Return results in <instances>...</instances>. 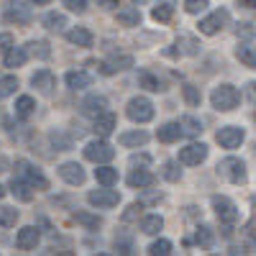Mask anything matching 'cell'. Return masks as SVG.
<instances>
[{
    "label": "cell",
    "instance_id": "2e32d148",
    "mask_svg": "<svg viewBox=\"0 0 256 256\" xmlns=\"http://www.w3.org/2000/svg\"><path fill=\"white\" fill-rule=\"evenodd\" d=\"M113 128H116V116L113 113H100L98 118H95V134L98 136H110L113 134Z\"/></svg>",
    "mask_w": 256,
    "mask_h": 256
},
{
    "label": "cell",
    "instance_id": "7402d4cb",
    "mask_svg": "<svg viewBox=\"0 0 256 256\" xmlns=\"http://www.w3.org/2000/svg\"><path fill=\"white\" fill-rule=\"evenodd\" d=\"M67 84H70V90H84V88L92 84V74H88V72H70L67 74Z\"/></svg>",
    "mask_w": 256,
    "mask_h": 256
},
{
    "label": "cell",
    "instance_id": "4dcf8cb0",
    "mask_svg": "<svg viewBox=\"0 0 256 256\" xmlns=\"http://www.w3.org/2000/svg\"><path fill=\"white\" fill-rule=\"evenodd\" d=\"M18 90V80L16 77H0V98H8Z\"/></svg>",
    "mask_w": 256,
    "mask_h": 256
},
{
    "label": "cell",
    "instance_id": "f6af8a7d",
    "mask_svg": "<svg viewBox=\"0 0 256 256\" xmlns=\"http://www.w3.org/2000/svg\"><path fill=\"white\" fill-rule=\"evenodd\" d=\"M52 141L59 144V152H67V148H70V141H67V138H62V136H56V134H52Z\"/></svg>",
    "mask_w": 256,
    "mask_h": 256
},
{
    "label": "cell",
    "instance_id": "f907efd6",
    "mask_svg": "<svg viewBox=\"0 0 256 256\" xmlns=\"http://www.w3.org/2000/svg\"><path fill=\"white\" fill-rule=\"evenodd\" d=\"M241 3H244L246 8H256V0H241Z\"/></svg>",
    "mask_w": 256,
    "mask_h": 256
},
{
    "label": "cell",
    "instance_id": "7bdbcfd3",
    "mask_svg": "<svg viewBox=\"0 0 256 256\" xmlns=\"http://www.w3.org/2000/svg\"><path fill=\"white\" fill-rule=\"evenodd\" d=\"M198 241H200V244H205V246H210V241H212V233H210V228H208V226H202V228H200V233H198Z\"/></svg>",
    "mask_w": 256,
    "mask_h": 256
},
{
    "label": "cell",
    "instance_id": "7dc6e473",
    "mask_svg": "<svg viewBox=\"0 0 256 256\" xmlns=\"http://www.w3.org/2000/svg\"><path fill=\"white\" fill-rule=\"evenodd\" d=\"M246 95H248V100L256 105V82H248V84H246Z\"/></svg>",
    "mask_w": 256,
    "mask_h": 256
},
{
    "label": "cell",
    "instance_id": "f1b7e54d",
    "mask_svg": "<svg viewBox=\"0 0 256 256\" xmlns=\"http://www.w3.org/2000/svg\"><path fill=\"white\" fill-rule=\"evenodd\" d=\"M162 228H164V220H162L159 216H148V218H144V223H141V230L148 233V236H156Z\"/></svg>",
    "mask_w": 256,
    "mask_h": 256
},
{
    "label": "cell",
    "instance_id": "8fae6325",
    "mask_svg": "<svg viewBox=\"0 0 256 256\" xmlns=\"http://www.w3.org/2000/svg\"><path fill=\"white\" fill-rule=\"evenodd\" d=\"M208 156V146L205 144H190L180 152V162L187 164V166H198L200 162H205Z\"/></svg>",
    "mask_w": 256,
    "mask_h": 256
},
{
    "label": "cell",
    "instance_id": "b9f144b4",
    "mask_svg": "<svg viewBox=\"0 0 256 256\" xmlns=\"http://www.w3.org/2000/svg\"><path fill=\"white\" fill-rule=\"evenodd\" d=\"M184 8H187V13H200L208 8V0H187Z\"/></svg>",
    "mask_w": 256,
    "mask_h": 256
},
{
    "label": "cell",
    "instance_id": "f5cc1de1",
    "mask_svg": "<svg viewBox=\"0 0 256 256\" xmlns=\"http://www.w3.org/2000/svg\"><path fill=\"white\" fill-rule=\"evenodd\" d=\"M3 195H6V187H3V184H0V198H3Z\"/></svg>",
    "mask_w": 256,
    "mask_h": 256
},
{
    "label": "cell",
    "instance_id": "484cf974",
    "mask_svg": "<svg viewBox=\"0 0 256 256\" xmlns=\"http://www.w3.org/2000/svg\"><path fill=\"white\" fill-rule=\"evenodd\" d=\"M120 146H144L148 141L146 131H131V134H120Z\"/></svg>",
    "mask_w": 256,
    "mask_h": 256
},
{
    "label": "cell",
    "instance_id": "ac0fdd59",
    "mask_svg": "<svg viewBox=\"0 0 256 256\" xmlns=\"http://www.w3.org/2000/svg\"><path fill=\"white\" fill-rule=\"evenodd\" d=\"M180 136H182L180 123H164L159 131H156V138H159L162 144H172V141H177Z\"/></svg>",
    "mask_w": 256,
    "mask_h": 256
},
{
    "label": "cell",
    "instance_id": "6da1fadb",
    "mask_svg": "<svg viewBox=\"0 0 256 256\" xmlns=\"http://www.w3.org/2000/svg\"><path fill=\"white\" fill-rule=\"evenodd\" d=\"M210 100H212V108H216V110L228 113V110H236V105L241 100V92L233 88V84H220V88L212 90V98Z\"/></svg>",
    "mask_w": 256,
    "mask_h": 256
},
{
    "label": "cell",
    "instance_id": "8992f818",
    "mask_svg": "<svg viewBox=\"0 0 256 256\" xmlns=\"http://www.w3.org/2000/svg\"><path fill=\"white\" fill-rule=\"evenodd\" d=\"M3 20H6V24H16V26H28L31 24V10L26 6L16 3V0H10V3L6 6Z\"/></svg>",
    "mask_w": 256,
    "mask_h": 256
},
{
    "label": "cell",
    "instance_id": "ee69618b",
    "mask_svg": "<svg viewBox=\"0 0 256 256\" xmlns=\"http://www.w3.org/2000/svg\"><path fill=\"white\" fill-rule=\"evenodd\" d=\"M141 205H131V208H128V212H126V216H123V220H134V218H138L141 216Z\"/></svg>",
    "mask_w": 256,
    "mask_h": 256
},
{
    "label": "cell",
    "instance_id": "9c48e42d",
    "mask_svg": "<svg viewBox=\"0 0 256 256\" xmlns=\"http://www.w3.org/2000/svg\"><path fill=\"white\" fill-rule=\"evenodd\" d=\"M218 144L223 146V148H238L241 144H244V138H246V134L241 131L238 126H226V128H220L218 131Z\"/></svg>",
    "mask_w": 256,
    "mask_h": 256
},
{
    "label": "cell",
    "instance_id": "52a82bcc",
    "mask_svg": "<svg viewBox=\"0 0 256 256\" xmlns=\"http://www.w3.org/2000/svg\"><path fill=\"white\" fill-rule=\"evenodd\" d=\"M228 20H230V13H228L226 8H220V10H216L212 16H208V18L200 20V34H205V36L218 34V31L228 24Z\"/></svg>",
    "mask_w": 256,
    "mask_h": 256
},
{
    "label": "cell",
    "instance_id": "d6a6232c",
    "mask_svg": "<svg viewBox=\"0 0 256 256\" xmlns=\"http://www.w3.org/2000/svg\"><path fill=\"white\" fill-rule=\"evenodd\" d=\"M148 254H154V256H166V254H172V244H169L166 238H159V241H154L152 246H148Z\"/></svg>",
    "mask_w": 256,
    "mask_h": 256
},
{
    "label": "cell",
    "instance_id": "74e56055",
    "mask_svg": "<svg viewBox=\"0 0 256 256\" xmlns=\"http://www.w3.org/2000/svg\"><path fill=\"white\" fill-rule=\"evenodd\" d=\"M138 82L144 84L146 90H152V92H159V90H162V82H159L154 74H141V77H138Z\"/></svg>",
    "mask_w": 256,
    "mask_h": 256
},
{
    "label": "cell",
    "instance_id": "f35d334b",
    "mask_svg": "<svg viewBox=\"0 0 256 256\" xmlns=\"http://www.w3.org/2000/svg\"><path fill=\"white\" fill-rule=\"evenodd\" d=\"M28 46H31V52H34L38 59H49V54H52V49H49L46 41H34V44H28Z\"/></svg>",
    "mask_w": 256,
    "mask_h": 256
},
{
    "label": "cell",
    "instance_id": "83f0119b",
    "mask_svg": "<svg viewBox=\"0 0 256 256\" xmlns=\"http://www.w3.org/2000/svg\"><path fill=\"white\" fill-rule=\"evenodd\" d=\"M34 110H36V102H34V98L24 95V98H18V100H16V116H20V118H28Z\"/></svg>",
    "mask_w": 256,
    "mask_h": 256
},
{
    "label": "cell",
    "instance_id": "4316f807",
    "mask_svg": "<svg viewBox=\"0 0 256 256\" xmlns=\"http://www.w3.org/2000/svg\"><path fill=\"white\" fill-rule=\"evenodd\" d=\"M118 20L123 26H138L141 24V13H138V8H120L118 10Z\"/></svg>",
    "mask_w": 256,
    "mask_h": 256
},
{
    "label": "cell",
    "instance_id": "8d00e7d4",
    "mask_svg": "<svg viewBox=\"0 0 256 256\" xmlns=\"http://www.w3.org/2000/svg\"><path fill=\"white\" fill-rule=\"evenodd\" d=\"M74 220L82 223V226H88V228H98L102 223L98 216H90V212H74Z\"/></svg>",
    "mask_w": 256,
    "mask_h": 256
},
{
    "label": "cell",
    "instance_id": "e0dca14e",
    "mask_svg": "<svg viewBox=\"0 0 256 256\" xmlns=\"http://www.w3.org/2000/svg\"><path fill=\"white\" fill-rule=\"evenodd\" d=\"M100 67V72L102 74H116L118 70H128V67H134V59L131 56H116L110 64L108 62H102V64H98Z\"/></svg>",
    "mask_w": 256,
    "mask_h": 256
},
{
    "label": "cell",
    "instance_id": "f546056e",
    "mask_svg": "<svg viewBox=\"0 0 256 256\" xmlns=\"http://www.w3.org/2000/svg\"><path fill=\"white\" fill-rule=\"evenodd\" d=\"M44 26L52 28V31H62L64 26H67V18H64L62 13H49V16L44 18Z\"/></svg>",
    "mask_w": 256,
    "mask_h": 256
},
{
    "label": "cell",
    "instance_id": "816d5d0a",
    "mask_svg": "<svg viewBox=\"0 0 256 256\" xmlns=\"http://www.w3.org/2000/svg\"><path fill=\"white\" fill-rule=\"evenodd\" d=\"M6 169H8V162H6L3 156H0V172H6Z\"/></svg>",
    "mask_w": 256,
    "mask_h": 256
},
{
    "label": "cell",
    "instance_id": "ffe728a7",
    "mask_svg": "<svg viewBox=\"0 0 256 256\" xmlns=\"http://www.w3.org/2000/svg\"><path fill=\"white\" fill-rule=\"evenodd\" d=\"M67 38H70V44H74V46H82V49L92 46V34H90L88 28H72V31L67 34Z\"/></svg>",
    "mask_w": 256,
    "mask_h": 256
},
{
    "label": "cell",
    "instance_id": "60d3db41",
    "mask_svg": "<svg viewBox=\"0 0 256 256\" xmlns=\"http://www.w3.org/2000/svg\"><path fill=\"white\" fill-rule=\"evenodd\" d=\"M64 6H67L70 10H74V13H84L88 10V0H64Z\"/></svg>",
    "mask_w": 256,
    "mask_h": 256
},
{
    "label": "cell",
    "instance_id": "7c38bea8",
    "mask_svg": "<svg viewBox=\"0 0 256 256\" xmlns=\"http://www.w3.org/2000/svg\"><path fill=\"white\" fill-rule=\"evenodd\" d=\"M105 108H108V100L102 95H90L88 100H82V116L88 118H98L100 113H105Z\"/></svg>",
    "mask_w": 256,
    "mask_h": 256
},
{
    "label": "cell",
    "instance_id": "d590c367",
    "mask_svg": "<svg viewBox=\"0 0 256 256\" xmlns=\"http://www.w3.org/2000/svg\"><path fill=\"white\" fill-rule=\"evenodd\" d=\"M182 92H184V100L192 105V108H195V105H200V90L195 88V84H184V88H182Z\"/></svg>",
    "mask_w": 256,
    "mask_h": 256
},
{
    "label": "cell",
    "instance_id": "5b68a950",
    "mask_svg": "<svg viewBox=\"0 0 256 256\" xmlns=\"http://www.w3.org/2000/svg\"><path fill=\"white\" fill-rule=\"evenodd\" d=\"M16 166H18V174L24 177L31 187H38V190H49V180L41 174V169L38 166H34V164H28V162H16Z\"/></svg>",
    "mask_w": 256,
    "mask_h": 256
},
{
    "label": "cell",
    "instance_id": "9a60e30c",
    "mask_svg": "<svg viewBox=\"0 0 256 256\" xmlns=\"http://www.w3.org/2000/svg\"><path fill=\"white\" fill-rule=\"evenodd\" d=\"M54 82H56V80H54V74H52L49 70H41V72H36V74L31 77V84H34V88H38L44 95H49V92H52Z\"/></svg>",
    "mask_w": 256,
    "mask_h": 256
},
{
    "label": "cell",
    "instance_id": "db71d44e",
    "mask_svg": "<svg viewBox=\"0 0 256 256\" xmlns=\"http://www.w3.org/2000/svg\"><path fill=\"white\" fill-rule=\"evenodd\" d=\"M254 118H256V116H254Z\"/></svg>",
    "mask_w": 256,
    "mask_h": 256
},
{
    "label": "cell",
    "instance_id": "d4e9b609",
    "mask_svg": "<svg viewBox=\"0 0 256 256\" xmlns=\"http://www.w3.org/2000/svg\"><path fill=\"white\" fill-rule=\"evenodd\" d=\"M180 128H182V136H200L202 134V123L198 118H190V116H184L180 120Z\"/></svg>",
    "mask_w": 256,
    "mask_h": 256
},
{
    "label": "cell",
    "instance_id": "836d02e7",
    "mask_svg": "<svg viewBox=\"0 0 256 256\" xmlns=\"http://www.w3.org/2000/svg\"><path fill=\"white\" fill-rule=\"evenodd\" d=\"M236 56H238V59L246 64V67H256V52H254L251 46H238Z\"/></svg>",
    "mask_w": 256,
    "mask_h": 256
},
{
    "label": "cell",
    "instance_id": "c3c4849f",
    "mask_svg": "<svg viewBox=\"0 0 256 256\" xmlns=\"http://www.w3.org/2000/svg\"><path fill=\"white\" fill-rule=\"evenodd\" d=\"M98 3H100L102 8H116V6H118V0H98Z\"/></svg>",
    "mask_w": 256,
    "mask_h": 256
},
{
    "label": "cell",
    "instance_id": "1f68e13d",
    "mask_svg": "<svg viewBox=\"0 0 256 256\" xmlns=\"http://www.w3.org/2000/svg\"><path fill=\"white\" fill-rule=\"evenodd\" d=\"M172 13H174V8L169 6V3H164V6H156L154 10H152V16H154V20H159V24H166L169 18H172Z\"/></svg>",
    "mask_w": 256,
    "mask_h": 256
},
{
    "label": "cell",
    "instance_id": "cb8c5ba5",
    "mask_svg": "<svg viewBox=\"0 0 256 256\" xmlns=\"http://www.w3.org/2000/svg\"><path fill=\"white\" fill-rule=\"evenodd\" d=\"M95 177H98V182L102 187H113L118 182V169H113V166H98L95 169Z\"/></svg>",
    "mask_w": 256,
    "mask_h": 256
},
{
    "label": "cell",
    "instance_id": "ab89813d",
    "mask_svg": "<svg viewBox=\"0 0 256 256\" xmlns=\"http://www.w3.org/2000/svg\"><path fill=\"white\" fill-rule=\"evenodd\" d=\"M162 174H164V180H169V182H177V180H180V172H177L174 162H166V164L162 166Z\"/></svg>",
    "mask_w": 256,
    "mask_h": 256
},
{
    "label": "cell",
    "instance_id": "603a6c76",
    "mask_svg": "<svg viewBox=\"0 0 256 256\" xmlns=\"http://www.w3.org/2000/svg\"><path fill=\"white\" fill-rule=\"evenodd\" d=\"M10 192H13V198H18L20 202H31V200H34V192H31V184H28V182L13 180V182H10Z\"/></svg>",
    "mask_w": 256,
    "mask_h": 256
},
{
    "label": "cell",
    "instance_id": "bcb514c9",
    "mask_svg": "<svg viewBox=\"0 0 256 256\" xmlns=\"http://www.w3.org/2000/svg\"><path fill=\"white\" fill-rule=\"evenodd\" d=\"M13 46V36L10 34H0V49H10Z\"/></svg>",
    "mask_w": 256,
    "mask_h": 256
},
{
    "label": "cell",
    "instance_id": "3957f363",
    "mask_svg": "<svg viewBox=\"0 0 256 256\" xmlns=\"http://www.w3.org/2000/svg\"><path fill=\"white\" fill-rule=\"evenodd\" d=\"M218 174H223L226 180L241 184V182H246V164L241 159H236V156H228V159H223L218 164Z\"/></svg>",
    "mask_w": 256,
    "mask_h": 256
},
{
    "label": "cell",
    "instance_id": "44dd1931",
    "mask_svg": "<svg viewBox=\"0 0 256 256\" xmlns=\"http://www.w3.org/2000/svg\"><path fill=\"white\" fill-rule=\"evenodd\" d=\"M26 59H28V52H26L24 46H10V52H8V56H6V67H10V70L24 67Z\"/></svg>",
    "mask_w": 256,
    "mask_h": 256
},
{
    "label": "cell",
    "instance_id": "4fadbf2b",
    "mask_svg": "<svg viewBox=\"0 0 256 256\" xmlns=\"http://www.w3.org/2000/svg\"><path fill=\"white\" fill-rule=\"evenodd\" d=\"M59 174H62L64 182H70V184H82V182H84V169H82L77 162L62 164V166H59Z\"/></svg>",
    "mask_w": 256,
    "mask_h": 256
},
{
    "label": "cell",
    "instance_id": "ba28073f",
    "mask_svg": "<svg viewBox=\"0 0 256 256\" xmlns=\"http://www.w3.org/2000/svg\"><path fill=\"white\" fill-rule=\"evenodd\" d=\"M212 208H216L220 223H226V226L238 223V208L233 205L228 198H212Z\"/></svg>",
    "mask_w": 256,
    "mask_h": 256
},
{
    "label": "cell",
    "instance_id": "7a4b0ae2",
    "mask_svg": "<svg viewBox=\"0 0 256 256\" xmlns=\"http://www.w3.org/2000/svg\"><path fill=\"white\" fill-rule=\"evenodd\" d=\"M126 113H128V118H131L134 123H148L154 118V105H152V100H146V98H134L131 102H128Z\"/></svg>",
    "mask_w": 256,
    "mask_h": 256
},
{
    "label": "cell",
    "instance_id": "5bb4252c",
    "mask_svg": "<svg viewBox=\"0 0 256 256\" xmlns=\"http://www.w3.org/2000/svg\"><path fill=\"white\" fill-rule=\"evenodd\" d=\"M36 244H38V228L26 226V228H20V230H18L16 246H18L20 251H31V248H36Z\"/></svg>",
    "mask_w": 256,
    "mask_h": 256
},
{
    "label": "cell",
    "instance_id": "277c9868",
    "mask_svg": "<svg viewBox=\"0 0 256 256\" xmlns=\"http://www.w3.org/2000/svg\"><path fill=\"white\" fill-rule=\"evenodd\" d=\"M116 156V148L105 141H92L84 146V159L88 162H95V164H105Z\"/></svg>",
    "mask_w": 256,
    "mask_h": 256
},
{
    "label": "cell",
    "instance_id": "d6986e66",
    "mask_svg": "<svg viewBox=\"0 0 256 256\" xmlns=\"http://www.w3.org/2000/svg\"><path fill=\"white\" fill-rule=\"evenodd\" d=\"M154 182H156V177H154L152 172H146V169H138V172L128 174V184H131V187H138V190H144V187H152Z\"/></svg>",
    "mask_w": 256,
    "mask_h": 256
},
{
    "label": "cell",
    "instance_id": "e575fe53",
    "mask_svg": "<svg viewBox=\"0 0 256 256\" xmlns=\"http://www.w3.org/2000/svg\"><path fill=\"white\" fill-rule=\"evenodd\" d=\"M16 220H18V210H13V208H3V210H0V226H3V228L16 226Z\"/></svg>",
    "mask_w": 256,
    "mask_h": 256
},
{
    "label": "cell",
    "instance_id": "30bf717a",
    "mask_svg": "<svg viewBox=\"0 0 256 256\" xmlns=\"http://www.w3.org/2000/svg\"><path fill=\"white\" fill-rule=\"evenodd\" d=\"M88 200H90V205H95V208H116V205L120 202V195H118L116 190L105 187V190H92L90 195H88Z\"/></svg>",
    "mask_w": 256,
    "mask_h": 256
},
{
    "label": "cell",
    "instance_id": "681fc988",
    "mask_svg": "<svg viewBox=\"0 0 256 256\" xmlns=\"http://www.w3.org/2000/svg\"><path fill=\"white\" fill-rule=\"evenodd\" d=\"M28 3H34V6H46V3H52V0H28Z\"/></svg>",
    "mask_w": 256,
    "mask_h": 256
}]
</instances>
